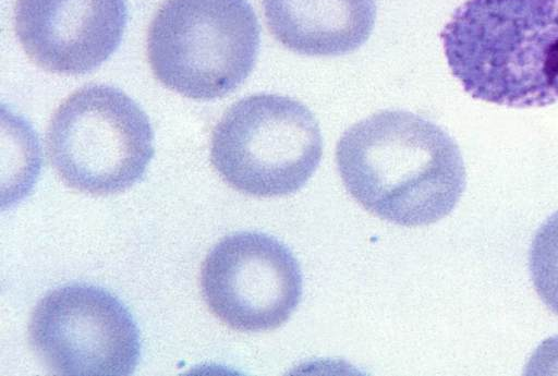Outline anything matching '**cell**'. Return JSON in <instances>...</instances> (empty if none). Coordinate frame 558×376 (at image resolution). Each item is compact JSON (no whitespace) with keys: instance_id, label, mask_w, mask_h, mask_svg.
Instances as JSON below:
<instances>
[{"instance_id":"30bf717a","label":"cell","mask_w":558,"mask_h":376,"mask_svg":"<svg viewBox=\"0 0 558 376\" xmlns=\"http://www.w3.org/2000/svg\"><path fill=\"white\" fill-rule=\"evenodd\" d=\"M529 269L536 293L558 315V210L536 231L529 253Z\"/></svg>"},{"instance_id":"6da1fadb","label":"cell","mask_w":558,"mask_h":376,"mask_svg":"<svg viewBox=\"0 0 558 376\" xmlns=\"http://www.w3.org/2000/svg\"><path fill=\"white\" fill-rule=\"evenodd\" d=\"M336 160L350 195L375 216L400 226L449 215L465 187L456 141L439 125L404 110H384L350 126Z\"/></svg>"},{"instance_id":"3957f363","label":"cell","mask_w":558,"mask_h":376,"mask_svg":"<svg viewBox=\"0 0 558 376\" xmlns=\"http://www.w3.org/2000/svg\"><path fill=\"white\" fill-rule=\"evenodd\" d=\"M260 44L247 0H166L147 35L156 78L193 99H215L252 72Z\"/></svg>"},{"instance_id":"9c48e42d","label":"cell","mask_w":558,"mask_h":376,"mask_svg":"<svg viewBox=\"0 0 558 376\" xmlns=\"http://www.w3.org/2000/svg\"><path fill=\"white\" fill-rule=\"evenodd\" d=\"M271 35L305 56H342L360 48L376 20L375 0H263Z\"/></svg>"},{"instance_id":"5b68a950","label":"cell","mask_w":558,"mask_h":376,"mask_svg":"<svg viewBox=\"0 0 558 376\" xmlns=\"http://www.w3.org/2000/svg\"><path fill=\"white\" fill-rule=\"evenodd\" d=\"M323 155L318 122L302 102L256 94L233 104L214 129L210 159L234 190L258 197L299 191Z\"/></svg>"},{"instance_id":"8992f818","label":"cell","mask_w":558,"mask_h":376,"mask_svg":"<svg viewBox=\"0 0 558 376\" xmlns=\"http://www.w3.org/2000/svg\"><path fill=\"white\" fill-rule=\"evenodd\" d=\"M28 337L44 365L61 375H130L141 357L138 328L128 307L85 282L61 286L41 298Z\"/></svg>"},{"instance_id":"277c9868","label":"cell","mask_w":558,"mask_h":376,"mask_svg":"<svg viewBox=\"0 0 558 376\" xmlns=\"http://www.w3.org/2000/svg\"><path fill=\"white\" fill-rule=\"evenodd\" d=\"M46 141L61 180L93 195L130 189L154 156V133L144 110L124 92L105 84L71 94L53 113Z\"/></svg>"},{"instance_id":"ba28073f","label":"cell","mask_w":558,"mask_h":376,"mask_svg":"<svg viewBox=\"0 0 558 376\" xmlns=\"http://www.w3.org/2000/svg\"><path fill=\"white\" fill-rule=\"evenodd\" d=\"M128 20L125 0H16L15 33L38 66L81 75L119 47Z\"/></svg>"},{"instance_id":"7a4b0ae2","label":"cell","mask_w":558,"mask_h":376,"mask_svg":"<svg viewBox=\"0 0 558 376\" xmlns=\"http://www.w3.org/2000/svg\"><path fill=\"white\" fill-rule=\"evenodd\" d=\"M440 38L473 98L511 108L558 100V0H466Z\"/></svg>"},{"instance_id":"52a82bcc","label":"cell","mask_w":558,"mask_h":376,"mask_svg":"<svg viewBox=\"0 0 558 376\" xmlns=\"http://www.w3.org/2000/svg\"><path fill=\"white\" fill-rule=\"evenodd\" d=\"M201 287L209 310L240 331L272 330L298 307L303 290L300 264L277 238L239 231L207 255Z\"/></svg>"}]
</instances>
